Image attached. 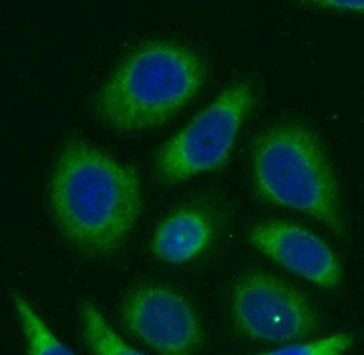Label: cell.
<instances>
[{
	"label": "cell",
	"mask_w": 364,
	"mask_h": 355,
	"mask_svg": "<svg viewBox=\"0 0 364 355\" xmlns=\"http://www.w3.org/2000/svg\"><path fill=\"white\" fill-rule=\"evenodd\" d=\"M296 4L337 14L364 17V0H310L297 1Z\"/></svg>",
	"instance_id": "12"
},
{
	"label": "cell",
	"mask_w": 364,
	"mask_h": 355,
	"mask_svg": "<svg viewBox=\"0 0 364 355\" xmlns=\"http://www.w3.org/2000/svg\"><path fill=\"white\" fill-rule=\"evenodd\" d=\"M215 224L210 213L199 208H183L167 216L154 234V254L168 264L193 261L211 245Z\"/></svg>",
	"instance_id": "8"
},
{
	"label": "cell",
	"mask_w": 364,
	"mask_h": 355,
	"mask_svg": "<svg viewBox=\"0 0 364 355\" xmlns=\"http://www.w3.org/2000/svg\"><path fill=\"white\" fill-rule=\"evenodd\" d=\"M82 337L92 355H144L133 349L90 302L81 306Z\"/></svg>",
	"instance_id": "10"
},
{
	"label": "cell",
	"mask_w": 364,
	"mask_h": 355,
	"mask_svg": "<svg viewBox=\"0 0 364 355\" xmlns=\"http://www.w3.org/2000/svg\"><path fill=\"white\" fill-rule=\"evenodd\" d=\"M353 340L355 337L350 332H337L307 343H293L257 355H344L352 347Z\"/></svg>",
	"instance_id": "11"
},
{
	"label": "cell",
	"mask_w": 364,
	"mask_h": 355,
	"mask_svg": "<svg viewBox=\"0 0 364 355\" xmlns=\"http://www.w3.org/2000/svg\"><path fill=\"white\" fill-rule=\"evenodd\" d=\"M252 174L259 195L303 213L337 235L346 234L341 195L325 146L299 122H281L257 138Z\"/></svg>",
	"instance_id": "3"
},
{
	"label": "cell",
	"mask_w": 364,
	"mask_h": 355,
	"mask_svg": "<svg viewBox=\"0 0 364 355\" xmlns=\"http://www.w3.org/2000/svg\"><path fill=\"white\" fill-rule=\"evenodd\" d=\"M129 331L159 355H195L203 327L192 305L162 284H143L129 293L121 307Z\"/></svg>",
	"instance_id": "6"
},
{
	"label": "cell",
	"mask_w": 364,
	"mask_h": 355,
	"mask_svg": "<svg viewBox=\"0 0 364 355\" xmlns=\"http://www.w3.org/2000/svg\"><path fill=\"white\" fill-rule=\"evenodd\" d=\"M205 67L181 44L141 45L114 70L95 100L97 118L118 131H143L164 124L203 88Z\"/></svg>",
	"instance_id": "2"
},
{
	"label": "cell",
	"mask_w": 364,
	"mask_h": 355,
	"mask_svg": "<svg viewBox=\"0 0 364 355\" xmlns=\"http://www.w3.org/2000/svg\"><path fill=\"white\" fill-rule=\"evenodd\" d=\"M14 309L23 332L28 355H75L55 335L46 321L38 316L35 307L21 295H13Z\"/></svg>",
	"instance_id": "9"
},
{
	"label": "cell",
	"mask_w": 364,
	"mask_h": 355,
	"mask_svg": "<svg viewBox=\"0 0 364 355\" xmlns=\"http://www.w3.org/2000/svg\"><path fill=\"white\" fill-rule=\"evenodd\" d=\"M254 103V88L245 81L223 89L161 148L155 159L159 177L167 182H182L223 165Z\"/></svg>",
	"instance_id": "4"
},
{
	"label": "cell",
	"mask_w": 364,
	"mask_h": 355,
	"mask_svg": "<svg viewBox=\"0 0 364 355\" xmlns=\"http://www.w3.org/2000/svg\"><path fill=\"white\" fill-rule=\"evenodd\" d=\"M143 207L133 168L91 143L74 141L60 152L48 182L55 226L75 250L105 256L119 248Z\"/></svg>",
	"instance_id": "1"
},
{
	"label": "cell",
	"mask_w": 364,
	"mask_h": 355,
	"mask_svg": "<svg viewBox=\"0 0 364 355\" xmlns=\"http://www.w3.org/2000/svg\"><path fill=\"white\" fill-rule=\"evenodd\" d=\"M250 244L293 275L325 290L337 288L344 269L328 244L310 230L287 220H267L247 231Z\"/></svg>",
	"instance_id": "7"
},
{
	"label": "cell",
	"mask_w": 364,
	"mask_h": 355,
	"mask_svg": "<svg viewBox=\"0 0 364 355\" xmlns=\"http://www.w3.org/2000/svg\"><path fill=\"white\" fill-rule=\"evenodd\" d=\"M232 313L237 328L257 342H297L321 327L315 309L299 290L264 272H250L237 280Z\"/></svg>",
	"instance_id": "5"
}]
</instances>
